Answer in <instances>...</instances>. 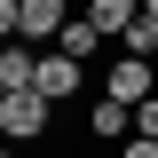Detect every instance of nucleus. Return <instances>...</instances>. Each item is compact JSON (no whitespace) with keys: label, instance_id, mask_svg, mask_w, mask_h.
<instances>
[{"label":"nucleus","instance_id":"7","mask_svg":"<svg viewBox=\"0 0 158 158\" xmlns=\"http://www.w3.org/2000/svg\"><path fill=\"white\" fill-rule=\"evenodd\" d=\"M87 127H95V135H127V127H135V103H118V95H95Z\"/></svg>","mask_w":158,"mask_h":158},{"label":"nucleus","instance_id":"1","mask_svg":"<svg viewBox=\"0 0 158 158\" xmlns=\"http://www.w3.org/2000/svg\"><path fill=\"white\" fill-rule=\"evenodd\" d=\"M48 111H56V103L40 95V87H16V95H0V135L8 142H40L48 135Z\"/></svg>","mask_w":158,"mask_h":158},{"label":"nucleus","instance_id":"10","mask_svg":"<svg viewBox=\"0 0 158 158\" xmlns=\"http://www.w3.org/2000/svg\"><path fill=\"white\" fill-rule=\"evenodd\" d=\"M135 135H158V95H150V103H135Z\"/></svg>","mask_w":158,"mask_h":158},{"label":"nucleus","instance_id":"5","mask_svg":"<svg viewBox=\"0 0 158 158\" xmlns=\"http://www.w3.org/2000/svg\"><path fill=\"white\" fill-rule=\"evenodd\" d=\"M135 16H142L135 0H87V24H95L103 40H127V32H135Z\"/></svg>","mask_w":158,"mask_h":158},{"label":"nucleus","instance_id":"3","mask_svg":"<svg viewBox=\"0 0 158 158\" xmlns=\"http://www.w3.org/2000/svg\"><path fill=\"white\" fill-rule=\"evenodd\" d=\"M63 0H16V24L8 32H24V40H63Z\"/></svg>","mask_w":158,"mask_h":158},{"label":"nucleus","instance_id":"9","mask_svg":"<svg viewBox=\"0 0 158 158\" xmlns=\"http://www.w3.org/2000/svg\"><path fill=\"white\" fill-rule=\"evenodd\" d=\"M150 48H158V16L142 8V16H135V32H127V56H150Z\"/></svg>","mask_w":158,"mask_h":158},{"label":"nucleus","instance_id":"12","mask_svg":"<svg viewBox=\"0 0 158 158\" xmlns=\"http://www.w3.org/2000/svg\"><path fill=\"white\" fill-rule=\"evenodd\" d=\"M142 8H150V16H158V0H142Z\"/></svg>","mask_w":158,"mask_h":158},{"label":"nucleus","instance_id":"11","mask_svg":"<svg viewBox=\"0 0 158 158\" xmlns=\"http://www.w3.org/2000/svg\"><path fill=\"white\" fill-rule=\"evenodd\" d=\"M118 158H158V135H127V150Z\"/></svg>","mask_w":158,"mask_h":158},{"label":"nucleus","instance_id":"2","mask_svg":"<svg viewBox=\"0 0 158 158\" xmlns=\"http://www.w3.org/2000/svg\"><path fill=\"white\" fill-rule=\"evenodd\" d=\"M103 95H118V103H150V95H158L150 56H118V63H111V79H103Z\"/></svg>","mask_w":158,"mask_h":158},{"label":"nucleus","instance_id":"4","mask_svg":"<svg viewBox=\"0 0 158 158\" xmlns=\"http://www.w3.org/2000/svg\"><path fill=\"white\" fill-rule=\"evenodd\" d=\"M40 95H48V103L79 95V56H63V48H56V56H40Z\"/></svg>","mask_w":158,"mask_h":158},{"label":"nucleus","instance_id":"8","mask_svg":"<svg viewBox=\"0 0 158 158\" xmlns=\"http://www.w3.org/2000/svg\"><path fill=\"white\" fill-rule=\"evenodd\" d=\"M56 48H63V56H79V63H87V56L103 48V32H95L87 16H71V24H63V40H56Z\"/></svg>","mask_w":158,"mask_h":158},{"label":"nucleus","instance_id":"6","mask_svg":"<svg viewBox=\"0 0 158 158\" xmlns=\"http://www.w3.org/2000/svg\"><path fill=\"white\" fill-rule=\"evenodd\" d=\"M16 87H40V56L32 48H8L0 56V95H16Z\"/></svg>","mask_w":158,"mask_h":158}]
</instances>
